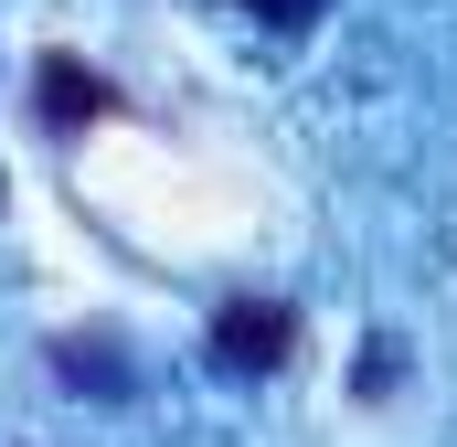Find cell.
Returning a JSON list of instances; mask_svg holds the SVG:
<instances>
[{"label":"cell","mask_w":457,"mask_h":447,"mask_svg":"<svg viewBox=\"0 0 457 447\" xmlns=\"http://www.w3.org/2000/svg\"><path fill=\"white\" fill-rule=\"evenodd\" d=\"M298 351V309L287 299H224L213 309V362L224 373H277Z\"/></svg>","instance_id":"1"},{"label":"cell","mask_w":457,"mask_h":447,"mask_svg":"<svg viewBox=\"0 0 457 447\" xmlns=\"http://www.w3.org/2000/svg\"><path fill=\"white\" fill-rule=\"evenodd\" d=\"M107 107H117V86L96 64H75V54H43V64H32V117H43V128L75 139V128H96Z\"/></svg>","instance_id":"2"},{"label":"cell","mask_w":457,"mask_h":447,"mask_svg":"<svg viewBox=\"0 0 457 447\" xmlns=\"http://www.w3.org/2000/svg\"><path fill=\"white\" fill-rule=\"evenodd\" d=\"M54 362H64V373H75V384H86V373H96V384H107V394H128V362H117V341H54Z\"/></svg>","instance_id":"3"},{"label":"cell","mask_w":457,"mask_h":447,"mask_svg":"<svg viewBox=\"0 0 457 447\" xmlns=\"http://www.w3.org/2000/svg\"><path fill=\"white\" fill-rule=\"evenodd\" d=\"M234 11H255V21H266V32H309V21H320V11H330V0H234Z\"/></svg>","instance_id":"4"}]
</instances>
